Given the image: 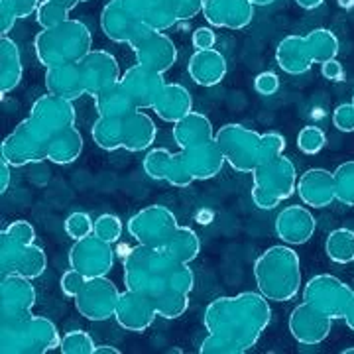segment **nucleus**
<instances>
[{
    "mask_svg": "<svg viewBox=\"0 0 354 354\" xmlns=\"http://www.w3.org/2000/svg\"><path fill=\"white\" fill-rule=\"evenodd\" d=\"M124 288L148 297L158 317L179 319L189 309L195 274L189 264L177 262L162 248L134 246L124 256Z\"/></svg>",
    "mask_w": 354,
    "mask_h": 354,
    "instance_id": "obj_1",
    "label": "nucleus"
},
{
    "mask_svg": "<svg viewBox=\"0 0 354 354\" xmlns=\"http://www.w3.org/2000/svg\"><path fill=\"white\" fill-rule=\"evenodd\" d=\"M272 321L270 299L260 291L216 297L207 305L203 323L209 335L199 344L201 354H244L262 339Z\"/></svg>",
    "mask_w": 354,
    "mask_h": 354,
    "instance_id": "obj_2",
    "label": "nucleus"
},
{
    "mask_svg": "<svg viewBox=\"0 0 354 354\" xmlns=\"http://www.w3.org/2000/svg\"><path fill=\"white\" fill-rule=\"evenodd\" d=\"M216 144L227 162L239 174H252L258 165L283 156L286 138L279 132H256L242 124H225L216 130Z\"/></svg>",
    "mask_w": 354,
    "mask_h": 354,
    "instance_id": "obj_3",
    "label": "nucleus"
},
{
    "mask_svg": "<svg viewBox=\"0 0 354 354\" xmlns=\"http://www.w3.org/2000/svg\"><path fill=\"white\" fill-rule=\"evenodd\" d=\"M254 279L266 299L286 304L291 301L304 283L301 260L290 244H276L266 248L254 260Z\"/></svg>",
    "mask_w": 354,
    "mask_h": 354,
    "instance_id": "obj_4",
    "label": "nucleus"
},
{
    "mask_svg": "<svg viewBox=\"0 0 354 354\" xmlns=\"http://www.w3.org/2000/svg\"><path fill=\"white\" fill-rule=\"evenodd\" d=\"M34 51L46 69L55 65L79 64L93 51V34L81 20L69 18L50 28H41L34 39Z\"/></svg>",
    "mask_w": 354,
    "mask_h": 354,
    "instance_id": "obj_5",
    "label": "nucleus"
},
{
    "mask_svg": "<svg viewBox=\"0 0 354 354\" xmlns=\"http://www.w3.org/2000/svg\"><path fill=\"white\" fill-rule=\"evenodd\" d=\"M339 50V38L327 28H317L307 36H286L276 48V62L288 75H304L313 64L335 59Z\"/></svg>",
    "mask_w": 354,
    "mask_h": 354,
    "instance_id": "obj_6",
    "label": "nucleus"
},
{
    "mask_svg": "<svg viewBox=\"0 0 354 354\" xmlns=\"http://www.w3.org/2000/svg\"><path fill=\"white\" fill-rule=\"evenodd\" d=\"M57 325L44 315H32L16 323L0 325L2 354H46L59 348Z\"/></svg>",
    "mask_w": 354,
    "mask_h": 354,
    "instance_id": "obj_7",
    "label": "nucleus"
},
{
    "mask_svg": "<svg viewBox=\"0 0 354 354\" xmlns=\"http://www.w3.org/2000/svg\"><path fill=\"white\" fill-rule=\"evenodd\" d=\"M57 132L51 130L44 120H39L34 114H28V118L18 122V127L2 140L0 156L12 167L38 164L48 160V150Z\"/></svg>",
    "mask_w": 354,
    "mask_h": 354,
    "instance_id": "obj_8",
    "label": "nucleus"
},
{
    "mask_svg": "<svg viewBox=\"0 0 354 354\" xmlns=\"http://www.w3.org/2000/svg\"><path fill=\"white\" fill-rule=\"evenodd\" d=\"M252 201L262 211H272L297 191V169L286 156H278L252 171Z\"/></svg>",
    "mask_w": 354,
    "mask_h": 354,
    "instance_id": "obj_9",
    "label": "nucleus"
},
{
    "mask_svg": "<svg viewBox=\"0 0 354 354\" xmlns=\"http://www.w3.org/2000/svg\"><path fill=\"white\" fill-rule=\"evenodd\" d=\"M179 227L176 213L164 205H150L140 209L128 221V232L142 246L164 248Z\"/></svg>",
    "mask_w": 354,
    "mask_h": 354,
    "instance_id": "obj_10",
    "label": "nucleus"
},
{
    "mask_svg": "<svg viewBox=\"0 0 354 354\" xmlns=\"http://www.w3.org/2000/svg\"><path fill=\"white\" fill-rule=\"evenodd\" d=\"M353 288L330 274H317L304 286V301L315 311L335 319H344L353 297Z\"/></svg>",
    "mask_w": 354,
    "mask_h": 354,
    "instance_id": "obj_11",
    "label": "nucleus"
},
{
    "mask_svg": "<svg viewBox=\"0 0 354 354\" xmlns=\"http://www.w3.org/2000/svg\"><path fill=\"white\" fill-rule=\"evenodd\" d=\"M48 268V256L44 248L36 244H24L14 241L8 232H0V274L8 276H24L30 279H38L44 276Z\"/></svg>",
    "mask_w": 354,
    "mask_h": 354,
    "instance_id": "obj_12",
    "label": "nucleus"
},
{
    "mask_svg": "<svg viewBox=\"0 0 354 354\" xmlns=\"http://www.w3.org/2000/svg\"><path fill=\"white\" fill-rule=\"evenodd\" d=\"M120 295L122 291H118L114 281H111L106 276H99V278L85 279L83 288L73 301L79 315L85 317L87 321L99 323L114 317Z\"/></svg>",
    "mask_w": 354,
    "mask_h": 354,
    "instance_id": "obj_13",
    "label": "nucleus"
},
{
    "mask_svg": "<svg viewBox=\"0 0 354 354\" xmlns=\"http://www.w3.org/2000/svg\"><path fill=\"white\" fill-rule=\"evenodd\" d=\"M69 268L81 272L85 278L106 276L114 268L113 244L102 241L95 232L79 239L69 250Z\"/></svg>",
    "mask_w": 354,
    "mask_h": 354,
    "instance_id": "obj_14",
    "label": "nucleus"
},
{
    "mask_svg": "<svg viewBox=\"0 0 354 354\" xmlns=\"http://www.w3.org/2000/svg\"><path fill=\"white\" fill-rule=\"evenodd\" d=\"M36 288L32 279L8 274L0 279V325L16 323L32 317L36 305Z\"/></svg>",
    "mask_w": 354,
    "mask_h": 354,
    "instance_id": "obj_15",
    "label": "nucleus"
},
{
    "mask_svg": "<svg viewBox=\"0 0 354 354\" xmlns=\"http://www.w3.org/2000/svg\"><path fill=\"white\" fill-rule=\"evenodd\" d=\"M130 48L134 51L136 64L153 69L158 73L169 71L177 62L176 44L165 32L146 30L140 38L130 44Z\"/></svg>",
    "mask_w": 354,
    "mask_h": 354,
    "instance_id": "obj_16",
    "label": "nucleus"
},
{
    "mask_svg": "<svg viewBox=\"0 0 354 354\" xmlns=\"http://www.w3.org/2000/svg\"><path fill=\"white\" fill-rule=\"evenodd\" d=\"M79 71L83 79L85 93L95 97L102 88L111 87L122 79L120 65L113 53L104 50H93L79 62Z\"/></svg>",
    "mask_w": 354,
    "mask_h": 354,
    "instance_id": "obj_17",
    "label": "nucleus"
},
{
    "mask_svg": "<svg viewBox=\"0 0 354 354\" xmlns=\"http://www.w3.org/2000/svg\"><path fill=\"white\" fill-rule=\"evenodd\" d=\"M120 83L127 88L128 97L134 102L136 109H142V111L150 109L152 111L162 88H164L165 79L164 73H158V71L148 69L144 65L134 64L122 73Z\"/></svg>",
    "mask_w": 354,
    "mask_h": 354,
    "instance_id": "obj_18",
    "label": "nucleus"
},
{
    "mask_svg": "<svg viewBox=\"0 0 354 354\" xmlns=\"http://www.w3.org/2000/svg\"><path fill=\"white\" fill-rule=\"evenodd\" d=\"M288 327H290L291 337L299 344L315 346V344H321L330 335L333 319L319 313L311 305L304 301L291 311Z\"/></svg>",
    "mask_w": 354,
    "mask_h": 354,
    "instance_id": "obj_19",
    "label": "nucleus"
},
{
    "mask_svg": "<svg viewBox=\"0 0 354 354\" xmlns=\"http://www.w3.org/2000/svg\"><path fill=\"white\" fill-rule=\"evenodd\" d=\"M158 317V311L153 304L144 297L142 293L136 291H122L116 311H114V319L118 323V327H122L128 333H146L153 325Z\"/></svg>",
    "mask_w": 354,
    "mask_h": 354,
    "instance_id": "obj_20",
    "label": "nucleus"
},
{
    "mask_svg": "<svg viewBox=\"0 0 354 354\" xmlns=\"http://www.w3.org/2000/svg\"><path fill=\"white\" fill-rule=\"evenodd\" d=\"M317 221L309 207L304 205H290L279 211L276 216V234L283 244L301 246L313 239Z\"/></svg>",
    "mask_w": 354,
    "mask_h": 354,
    "instance_id": "obj_21",
    "label": "nucleus"
},
{
    "mask_svg": "<svg viewBox=\"0 0 354 354\" xmlns=\"http://www.w3.org/2000/svg\"><path fill=\"white\" fill-rule=\"evenodd\" d=\"M254 8L250 0H205L203 16L213 28L244 30L252 22Z\"/></svg>",
    "mask_w": 354,
    "mask_h": 354,
    "instance_id": "obj_22",
    "label": "nucleus"
},
{
    "mask_svg": "<svg viewBox=\"0 0 354 354\" xmlns=\"http://www.w3.org/2000/svg\"><path fill=\"white\" fill-rule=\"evenodd\" d=\"M144 28L167 32L179 22L171 0H116Z\"/></svg>",
    "mask_w": 354,
    "mask_h": 354,
    "instance_id": "obj_23",
    "label": "nucleus"
},
{
    "mask_svg": "<svg viewBox=\"0 0 354 354\" xmlns=\"http://www.w3.org/2000/svg\"><path fill=\"white\" fill-rule=\"evenodd\" d=\"M158 138V127L153 118L142 109H136L127 116H120V144L128 152H146Z\"/></svg>",
    "mask_w": 354,
    "mask_h": 354,
    "instance_id": "obj_24",
    "label": "nucleus"
},
{
    "mask_svg": "<svg viewBox=\"0 0 354 354\" xmlns=\"http://www.w3.org/2000/svg\"><path fill=\"white\" fill-rule=\"evenodd\" d=\"M297 193L301 201L311 209H325L337 201L335 176L325 167H311L297 179Z\"/></svg>",
    "mask_w": 354,
    "mask_h": 354,
    "instance_id": "obj_25",
    "label": "nucleus"
},
{
    "mask_svg": "<svg viewBox=\"0 0 354 354\" xmlns=\"http://www.w3.org/2000/svg\"><path fill=\"white\" fill-rule=\"evenodd\" d=\"M101 28L102 34L114 44H132L140 38L146 30L144 26L132 18V14L124 10L116 0H109L101 10Z\"/></svg>",
    "mask_w": 354,
    "mask_h": 354,
    "instance_id": "obj_26",
    "label": "nucleus"
},
{
    "mask_svg": "<svg viewBox=\"0 0 354 354\" xmlns=\"http://www.w3.org/2000/svg\"><path fill=\"white\" fill-rule=\"evenodd\" d=\"M185 164L189 167V174L195 181H207L216 177L225 167V156L221 152L216 138L211 142H203L197 146H191L187 150H181Z\"/></svg>",
    "mask_w": 354,
    "mask_h": 354,
    "instance_id": "obj_27",
    "label": "nucleus"
},
{
    "mask_svg": "<svg viewBox=\"0 0 354 354\" xmlns=\"http://www.w3.org/2000/svg\"><path fill=\"white\" fill-rule=\"evenodd\" d=\"M30 114L38 116L39 120H44L51 130H55L57 134L69 127H75L77 111L73 106V101H67L64 97L57 95H41L39 99L34 101Z\"/></svg>",
    "mask_w": 354,
    "mask_h": 354,
    "instance_id": "obj_28",
    "label": "nucleus"
},
{
    "mask_svg": "<svg viewBox=\"0 0 354 354\" xmlns=\"http://www.w3.org/2000/svg\"><path fill=\"white\" fill-rule=\"evenodd\" d=\"M227 59L218 50H197L193 51L187 64L189 77L201 87H215L223 83L227 77Z\"/></svg>",
    "mask_w": 354,
    "mask_h": 354,
    "instance_id": "obj_29",
    "label": "nucleus"
},
{
    "mask_svg": "<svg viewBox=\"0 0 354 354\" xmlns=\"http://www.w3.org/2000/svg\"><path fill=\"white\" fill-rule=\"evenodd\" d=\"M153 113L164 122L176 124L183 116L193 113V97L187 88L179 83H165L158 101L153 104Z\"/></svg>",
    "mask_w": 354,
    "mask_h": 354,
    "instance_id": "obj_30",
    "label": "nucleus"
},
{
    "mask_svg": "<svg viewBox=\"0 0 354 354\" xmlns=\"http://www.w3.org/2000/svg\"><path fill=\"white\" fill-rule=\"evenodd\" d=\"M46 88L51 95L64 97L67 101H77L81 99L85 93L83 87V79L79 71V64H65L48 67L46 69Z\"/></svg>",
    "mask_w": 354,
    "mask_h": 354,
    "instance_id": "obj_31",
    "label": "nucleus"
},
{
    "mask_svg": "<svg viewBox=\"0 0 354 354\" xmlns=\"http://www.w3.org/2000/svg\"><path fill=\"white\" fill-rule=\"evenodd\" d=\"M215 134L216 132L213 130V122L209 120V116L197 111L183 116L174 124V140L179 146V150H187L191 146L211 142L216 138Z\"/></svg>",
    "mask_w": 354,
    "mask_h": 354,
    "instance_id": "obj_32",
    "label": "nucleus"
},
{
    "mask_svg": "<svg viewBox=\"0 0 354 354\" xmlns=\"http://www.w3.org/2000/svg\"><path fill=\"white\" fill-rule=\"evenodd\" d=\"M24 67L20 57V48L16 41L8 36H2L0 39V93L2 97L10 95L14 88L22 83Z\"/></svg>",
    "mask_w": 354,
    "mask_h": 354,
    "instance_id": "obj_33",
    "label": "nucleus"
},
{
    "mask_svg": "<svg viewBox=\"0 0 354 354\" xmlns=\"http://www.w3.org/2000/svg\"><path fill=\"white\" fill-rule=\"evenodd\" d=\"M81 153H83V134L77 127H69L51 140L48 162L55 165H69L77 162Z\"/></svg>",
    "mask_w": 354,
    "mask_h": 354,
    "instance_id": "obj_34",
    "label": "nucleus"
},
{
    "mask_svg": "<svg viewBox=\"0 0 354 354\" xmlns=\"http://www.w3.org/2000/svg\"><path fill=\"white\" fill-rule=\"evenodd\" d=\"M93 99H95V109L99 116H127L128 113L136 111L134 102L130 101L127 88L122 87L120 81L111 87L102 88Z\"/></svg>",
    "mask_w": 354,
    "mask_h": 354,
    "instance_id": "obj_35",
    "label": "nucleus"
},
{
    "mask_svg": "<svg viewBox=\"0 0 354 354\" xmlns=\"http://www.w3.org/2000/svg\"><path fill=\"white\" fill-rule=\"evenodd\" d=\"M162 250L169 254L177 262L191 264L201 252V239L197 236V232L193 228L177 227L174 236L169 239V242L165 244Z\"/></svg>",
    "mask_w": 354,
    "mask_h": 354,
    "instance_id": "obj_36",
    "label": "nucleus"
},
{
    "mask_svg": "<svg viewBox=\"0 0 354 354\" xmlns=\"http://www.w3.org/2000/svg\"><path fill=\"white\" fill-rule=\"evenodd\" d=\"M41 0H0V34L8 36L18 20L36 16Z\"/></svg>",
    "mask_w": 354,
    "mask_h": 354,
    "instance_id": "obj_37",
    "label": "nucleus"
},
{
    "mask_svg": "<svg viewBox=\"0 0 354 354\" xmlns=\"http://www.w3.org/2000/svg\"><path fill=\"white\" fill-rule=\"evenodd\" d=\"M327 258L335 264H351L354 262V230L351 228H335L325 241Z\"/></svg>",
    "mask_w": 354,
    "mask_h": 354,
    "instance_id": "obj_38",
    "label": "nucleus"
},
{
    "mask_svg": "<svg viewBox=\"0 0 354 354\" xmlns=\"http://www.w3.org/2000/svg\"><path fill=\"white\" fill-rule=\"evenodd\" d=\"M93 142L106 152L120 150V116H99L91 130Z\"/></svg>",
    "mask_w": 354,
    "mask_h": 354,
    "instance_id": "obj_39",
    "label": "nucleus"
},
{
    "mask_svg": "<svg viewBox=\"0 0 354 354\" xmlns=\"http://www.w3.org/2000/svg\"><path fill=\"white\" fill-rule=\"evenodd\" d=\"M174 162V153L165 148H152L148 150V153L144 156V174L153 179V181H165L167 174H169V167Z\"/></svg>",
    "mask_w": 354,
    "mask_h": 354,
    "instance_id": "obj_40",
    "label": "nucleus"
},
{
    "mask_svg": "<svg viewBox=\"0 0 354 354\" xmlns=\"http://www.w3.org/2000/svg\"><path fill=\"white\" fill-rule=\"evenodd\" d=\"M335 197L337 201L354 207V160L341 164L335 171Z\"/></svg>",
    "mask_w": 354,
    "mask_h": 354,
    "instance_id": "obj_41",
    "label": "nucleus"
},
{
    "mask_svg": "<svg viewBox=\"0 0 354 354\" xmlns=\"http://www.w3.org/2000/svg\"><path fill=\"white\" fill-rule=\"evenodd\" d=\"M59 351L64 354H95L97 351V342L93 341V337L87 330L75 329L65 333L62 337Z\"/></svg>",
    "mask_w": 354,
    "mask_h": 354,
    "instance_id": "obj_42",
    "label": "nucleus"
},
{
    "mask_svg": "<svg viewBox=\"0 0 354 354\" xmlns=\"http://www.w3.org/2000/svg\"><path fill=\"white\" fill-rule=\"evenodd\" d=\"M325 144H327V134L323 132V128L304 127L297 134V148L305 156H315L323 152Z\"/></svg>",
    "mask_w": 354,
    "mask_h": 354,
    "instance_id": "obj_43",
    "label": "nucleus"
},
{
    "mask_svg": "<svg viewBox=\"0 0 354 354\" xmlns=\"http://www.w3.org/2000/svg\"><path fill=\"white\" fill-rule=\"evenodd\" d=\"M93 228H95V221L85 211H75L65 218V232L73 241L93 234Z\"/></svg>",
    "mask_w": 354,
    "mask_h": 354,
    "instance_id": "obj_44",
    "label": "nucleus"
},
{
    "mask_svg": "<svg viewBox=\"0 0 354 354\" xmlns=\"http://www.w3.org/2000/svg\"><path fill=\"white\" fill-rule=\"evenodd\" d=\"M93 232L97 236H101L102 241L114 244V242L120 241V236H122V221L116 215H113V213H104V215H101L95 221Z\"/></svg>",
    "mask_w": 354,
    "mask_h": 354,
    "instance_id": "obj_45",
    "label": "nucleus"
},
{
    "mask_svg": "<svg viewBox=\"0 0 354 354\" xmlns=\"http://www.w3.org/2000/svg\"><path fill=\"white\" fill-rule=\"evenodd\" d=\"M69 10H65L62 6L53 4L50 0H41L38 6V12H36V22H38L39 28H50V26L59 24V22H65L69 20Z\"/></svg>",
    "mask_w": 354,
    "mask_h": 354,
    "instance_id": "obj_46",
    "label": "nucleus"
},
{
    "mask_svg": "<svg viewBox=\"0 0 354 354\" xmlns=\"http://www.w3.org/2000/svg\"><path fill=\"white\" fill-rule=\"evenodd\" d=\"M333 124L341 132H354V104L342 102L333 111Z\"/></svg>",
    "mask_w": 354,
    "mask_h": 354,
    "instance_id": "obj_47",
    "label": "nucleus"
},
{
    "mask_svg": "<svg viewBox=\"0 0 354 354\" xmlns=\"http://www.w3.org/2000/svg\"><path fill=\"white\" fill-rule=\"evenodd\" d=\"M4 232H8L14 241L24 242V244H34V241H36V228L32 227V223H28L24 218L12 221L8 227L4 228Z\"/></svg>",
    "mask_w": 354,
    "mask_h": 354,
    "instance_id": "obj_48",
    "label": "nucleus"
},
{
    "mask_svg": "<svg viewBox=\"0 0 354 354\" xmlns=\"http://www.w3.org/2000/svg\"><path fill=\"white\" fill-rule=\"evenodd\" d=\"M171 4H174L177 20L185 22V20H193L195 16L203 14L205 0H171Z\"/></svg>",
    "mask_w": 354,
    "mask_h": 354,
    "instance_id": "obj_49",
    "label": "nucleus"
},
{
    "mask_svg": "<svg viewBox=\"0 0 354 354\" xmlns=\"http://www.w3.org/2000/svg\"><path fill=\"white\" fill-rule=\"evenodd\" d=\"M85 276L81 274V272H77L73 268H69L67 272H65L64 276H62V281H59V286H62V291H64V295L67 297H71V299H75L77 293L81 291L83 288V283H85Z\"/></svg>",
    "mask_w": 354,
    "mask_h": 354,
    "instance_id": "obj_50",
    "label": "nucleus"
},
{
    "mask_svg": "<svg viewBox=\"0 0 354 354\" xmlns=\"http://www.w3.org/2000/svg\"><path fill=\"white\" fill-rule=\"evenodd\" d=\"M254 88L262 97H272L279 91V77L274 71H264L254 79Z\"/></svg>",
    "mask_w": 354,
    "mask_h": 354,
    "instance_id": "obj_51",
    "label": "nucleus"
},
{
    "mask_svg": "<svg viewBox=\"0 0 354 354\" xmlns=\"http://www.w3.org/2000/svg\"><path fill=\"white\" fill-rule=\"evenodd\" d=\"M191 41H193V48L197 50H213L216 44V34L213 30V26H201V28H195L193 30V36H191Z\"/></svg>",
    "mask_w": 354,
    "mask_h": 354,
    "instance_id": "obj_52",
    "label": "nucleus"
},
{
    "mask_svg": "<svg viewBox=\"0 0 354 354\" xmlns=\"http://www.w3.org/2000/svg\"><path fill=\"white\" fill-rule=\"evenodd\" d=\"M321 75L325 77L327 81L339 83V81H344V67H342L341 62L335 57V59H329V62L321 64Z\"/></svg>",
    "mask_w": 354,
    "mask_h": 354,
    "instance_id": "obj_53",
    "label": "nucleus"
},
{
    "mask_svg": "<svg viewBox=\"0 0 354 354\" xmlns=\"http://www.w3.org/2000/svg\"><path fill=\"white\" fill-rule=\"evenodd\" d=\"M10 167L12 165L4 160H0V193H6L10 185Z\"/></svg>",
    "mask_w": 354,
    "mask_h": 354,
    "instance_id": "obj_54",
    "label": "nucleus"
},
{
    "mask_svg": "<svg viewBox=\"0 0 354 354\" xmlns=\"http://www.w3.org/2000/svg\"><path fill=\"white\" fill-rule=\"evenodd\" d=\"M344 323H346V327L354 333V291L353 297H351V304L346 307V313H344Z\"/></svg>",
    "mask_w": 354,
    "mask_h": 354,
    "instance_id": "obj_55",
    "label": "nucleus"
},
{
    "mask_svg": "<svg viewBox=\"0 0 354 354\" xmlns=\"http://www.w3.org/2000/svg\"><path fill=\"white\" fill-rule=\"evenodd\" d=\"M323 2H325V0H295V4H297L299 8H304V10H315V8H319Z\"/></svg>",
    "mask_w": 354,
    "mask_h": 354,
    "instance_id": "obj_56",
    "label": "nucleus"
},
{
    "mask_svg": "<svg viewBox=\"0 0 354 354\" xmlns=\"http://www.w3.org/2000/svg\"><path fill=\"white\" fill-rule=\"evenodd\" d=\"M50 2H53V4H57V6H62V8L71 12L77 4H81V2H91V0H50Z\"/></svg>",
    "mask_w": 354,
    "mask_h": 354,
    "instance_id": "obj_57",
    "label": "nucleus"
},
{
    "mask_svg": "<svg viewBox=\"0 0 354 354\" xmlns=\"http://www.w3.org/2000/svg\"><path fill=\"white\" fill-rule=\"evenodd\" d=\"M95 354H120V351L116 346H111V344H97Z\"/></svg>",
    "mask_w": 354,
    "mask_h": 354,
    "instance_id": "obj_58",
    "label": "nucleus"
},
{
    "mask_svg": "<svg viewBox=\"0 0 354 354\" xmlns=\"http://www.w3.org/2000/svg\"><path fill=\"white\" fill-rule=\"evenodd\" d=\"M254 6H270V4H274L276 0H250Z\"/></svg>",
    "mask_w": 354,
    "mask_h": 354,
    "instance_id": "obj_59",
    "label": "nucleus"
},
{
    "mask_svg": "<svg viewBox=\"0 0 354 354\" xmlns=\"http://www.w3.org/2000/svg\"><path fill=\"white\" fill-rule=\"evenodd\" d=\"M342 354H354V346L353 348H344V351H342Z\"/></svg>",
    "mask_w": 354,
    "mask_h": 354,
    "instance_id": "obj_60",
    "label": "nucleus"
},
{
    "mask_svg": "<svg viewBox=\"0 0 354 354\" xmlns=\"http://www.w3.org/2000/svg\"><path fill=\"white\" fill-rule=\"evenodd\" d=\"M353 104H354V99H353Z\"/></svg>",
    "mask_w": 354,
    "mask_h": 354,
    "instance_id": "obj_61",
    "label": "nucleus"
}]
</instances>
